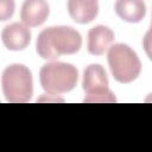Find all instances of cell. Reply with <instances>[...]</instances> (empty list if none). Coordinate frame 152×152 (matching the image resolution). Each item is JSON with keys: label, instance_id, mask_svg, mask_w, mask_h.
<instances>
[{"label": "cell", "instance_id": "6da1fadb", "mask_svg": "<svg viewBox=\"0 0 152 152\" xmlns=\"http://www.w3.org/2000/svg\"><path fill=\"white\" fill-rule=\"evenodd\" d=\"M82 46L81 34L70 26H51L37 37L36 50L43 59H56L62 55H74Z\"/></svg>", "mask_w": 152, "mask_h": 152}, {"label": "cell", "instance_id": "30bf717a", "mask_svg": "<svg viewBox=\"0 0 152 152\" xmlns=\"http://www.w3.org/2000/svg\"><path fill=\"white\" fill-rule=\"evenodd\" d=\"M114 8L118 17L127 23H140L146 15V6L140 0H119Z\"/></svg>", "mask_w": 152, "mask_h": 152}, {"label": "cell", "instance_id": "8fae6325", "mask_svg": "<svg viewBox=\"0 0 152 152\" xmlns=\"http://www.w3.org/2000/svg\"><path fill=\"white\" fill-rule=\"evenodd\" d=\"M15 4L12 0H0V21L8 20L14 13Z\"/></svg>", "mask_w": 152, "mask_h": 152}, {"label": "cell", "instance_id": "9c48e42d", "mask_svg": "<svg viewBox=\"0 0 152 152\" xmlns=\"http://www.w3.org/2000/svg\"><path fill=\"white\" fill-rule=\"evenodd\" d=\"M68 12L75 23L88 24L96 18L99 2L96 0H70L68 1Z\"/></svg>", "mask_w": 152, "mask_h": 152}, {"label": "cell", "instance_id": "7a4b0ae2", "mask_svg": "<svg viewBox=\"0 0 152 152\" xmlns=\"http://www.w3.org/2000/svg\"><path fill=\"white\" fill-rule=\"evenodd\" d=\"M1 86L5 99L8 102H28L33 94L32 74L30 69L24 64H10L2 72Z\"/></svg>", "mask_w": 152, "mask_h": 152}, {"label": "cell", "instance_id": "52a82bcc", "mask_svg": "<svg viewBox=\"0 0 152 152\" xmlns=\"http://www.w3.org/2000/svg\"><path fill=\"white\" fill-rule=\"evenodd\" d=\"M50 8L44 0H27L21 6L20 18L25 26L36 27L42 25L49 17Z\"/></svg>", "mask_w": 152, "mask_h": 152}, {"label": "cell", "instance_id": "5b68a950", "mask_svg": "<svg viewBox=\"0 0 152 152\" xmlns=\"http://www.w3.org/2000/svg\"><path fill=\"white\" fill-rule=\"evenodd\" d=\"M82 88L86 91L84 102H115L114 94L108 88L106 70L100 64H90L84 69Z\"/></svg>", "mask_w": 152, "mask_h": 152}, {"label": "cell", "instance_id": "277c9868", "mask_svg": "<svg viewBox=\"0 0 152 152\" xmlns=\"http://www.w3.org/2000/svg\"><path fill=\"white\" fill-rule=\"evenodd\" d=\"M110 72L120 83H131L138 78L141 71V62L137 52L127 44L112 45L107 55Z\"/></svg>", "mask_w": 152, "mask_h": 152}, {"label": "cell", "instance_id": "8992f818", "mask_svg": "<svg viewBox=\"0 0 152 152\" xmlns=\"http://www.w3.org/2000/svg\"><path fill=\"white\" fill-rule=\"evenodd\" d=\"M1 39L6 49L11 51H23L31 40V32L27 26L21 23H13L4 27Z\"/></svg>", "mask_w": 152, "mask_h": 152}, {"label": "cell", "instance_id": "ba28073f", "mask_svg": "<svg viewBox=\"0 0 152 152\" xmlns=\"http://www.w3.org/2000/svg\"><path fill=\"white\" fill-rule=\"evenodd\" d=\"M114 40V32L104 25H96L88 32V52L94 56L103 55Z\"/></svg>", "mask_w": 152, "mask_h": 152}, {"label": "cell", "instance_id": "3957f363", "mask_svg": "<svg viewBox=\"0 0 152 152\" xmlns=\"http://www.w3.org/2000/svg\"><path fill=\"white\" fill-rule=\"evenodd\" d=\"M78 80L77 69L64 62H50L42 66L39 71L40 86L45 93L51 95L63 94L72 90Z\"/></svg>", "mask_w": 152, "mask_h": 152}]
</instances>
